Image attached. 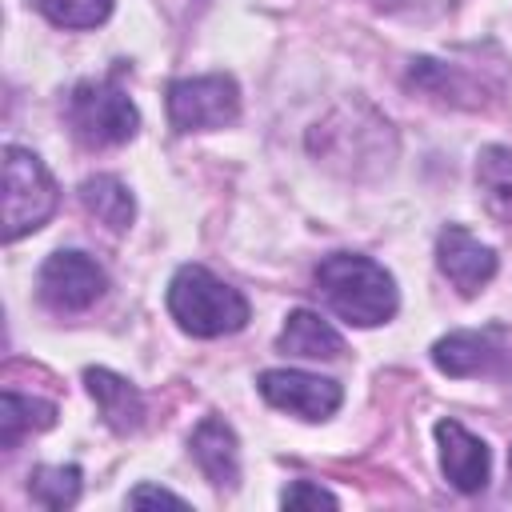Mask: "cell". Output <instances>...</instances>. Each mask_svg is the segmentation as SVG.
<instances>
[{
    "label": "cell",
    "instance_id": "cell-5",
    "mask_svg": "<svg viewBox=\"0 0 512 512\" xmlns=\"http://www.w3.org/2000/svg\"><path fill=\"white\" fill-rule=\"evenodd\" d=\"M240 116V88L232 76H188L168 84V120L176 132L228 128Z\"/></svg>",
    "mask_w": 512,
    "mask_h": 512
},
{
    "label": "cell",
    "instance_id": "cell-8",
    "mask_svg": "<svg viewBox=\"0 0 512 512\" xmlns=\"http://www.w3.org/2000/svg\"><path fill=\"white\" fill-rule=\"evenodd\" d=\"M436 264L460 296H476L496 276V252L460 224H448L436 236Z\"/></svg>",
    "mask_w": 512,
    "mask_h": 512
},
{
    "label": "cell",
    "instance_id": "cell-10",
    "mask_svg": "<svg viewBox=\"0 0 512 512\" xmlns=\"http://www.w3.org/2000/svg\"><path fill=\"white\" fill-rule=\"evenodd\" d=\"M432 364L448 376H496V372H504L508 356L492 336L452 332L432 344Z\"/></svg>",
    "mask_w": 512,
    "mask_h": 512
},
{
    "label": "cell",
    "instance_id": "cell-13",
    "mask_svg": "<svg viewBox=\"0 0 512 512\" xmlns=\"http://www.w3.org/2000/svg\"><path fill=\"white\" fill-rule=\"evenodd\" d=\"M276 348L288 352V356L336 360V356L344 352V340H340V332H336L328 320H320V316L308 312V308H296V312H288L284 332L276 336Z\"/></svg>",
    "mask_w": 512,
    "mask_h": 512
},
{
    "label": "cell",
    "instance_id": "cell-19",
    "mask_svg": "<svg viewBox=\"0 0 512 512\" xmlns=\"http://www.w3.org/2000/svg\"><path fill=\"white\" fill-rule=\"evenodd\" d=\"M280 504L284 508H300V504H324V508H336L340 500L328 492V488H320V484H308V480H296V484H288L284 488V496H280Z\"/></svg>",
    "mask_w": 512,
    "mask_h": 512
},
{
    "label": "cell",
    "instance_id": "cell-2",
    "mask_svg": "<svg viewBox=\"0 0 512 512\" xmlns=\"http://www.w3.org/2000/svg\"><path fill=\"white\" fill-rule=\"evenodd\" d=\"M168 312L184 332L204 336V340L240 332L248 324V300L200 264L176 268L168 284Z\"/></svg>",
    "mask_w": 512,
    "mask_h": 512
},
{
    "label": "cell",
    "instance_id": "cell-20",
    "mask_svg": "<svg viewBox=\"0 0 512 512\" xmlns=\"http://www.w3.org/2000/svg\"><path fill=\"white\" fill-rule=\"evenodd\" d=\"M128 504H132V508H148V504L188 508V500H184V496H176V492H164V488H152V484H140V488H132V492H128Z\"/></svg>",
    "mask_w": 512,
    "mask_h": 512
},
{
    "label": "cell",
    "instance_id": "cell-6",
    "mask_svg": "<svg viewBox=\"0 0 512 512\" xmlns=\"http://www.w3.org/2000/svg\"><path fill=\"white\" fill-rule=\"evenodd\" d=\"M36 288H40V300L52 312H84L104 296L108 276L88 252L60 248L44 260V268L36 276Z\"/></svg>",
    "mask_w": 512,
    "mask_h": 512
},
{
    "label": "cell",
    "instance_id": "cell-18",
    "mask_svg": "<svg viewBox=\"0 0 512 512\" xmlns=\"http://www.w3.org/2000/svg\"><path fill=\"white\" fill-rule=\"evenodd\" d=\"M60 28H96L108 20L112 0H32Z\"/></svg>",
    "mask_w": 512,
    "mask_h": 512
},
{
    "label": "cell",
    "instance_id": "cell-9",
    "mask_svg": "<svg viewBox=\"0 0 512 512\" xmlns=\"http://www.w3.org/2000/svg\"><path fill=\"white\" fill-rule=\"evenodd\" d=\"M436 444H440V468H444V480L456 488V492H480L488 484V468H492V456H488V444L480 436H472L464 424L456 420H440L436 424Z\"/></svg>",
    "mask_w": 512,
    "mask_h": 512
},
{
    "label": "cell",
    "instance_id": "cell-14",
    "mask_svg": "<svg viewBox=\"0 0 512 512\" xmlns=\"http://www.w3.org/2000/svg\"><path fill=\"white\" fill-rule=\"evenodd\" d=\"M476 188L484 208L500 220L512 224V148L504 144H488L476 156Z\"/></svg>",
    "mask_w": 512,
    "mask_h": 512
},
{
    "label": "cell",
    "instance_id": "cell-17",
    "mask_svg": "<svg viewBox=\"0 0 512 512\" xmlns=\"http://www.w3.org/2000/svg\"><path fill=\"white\" fill-rule=\"evenodd\" d=\"M28 496L40 508H68L80 496V468L76 464H44L28 476Z\"/></svg>",
    "mask_w": 512,
    "mask_h": 512
},
{
    "label": "cell",
    "instance_id": "cell-16",
    "mask_svg": "<svg viewBox=\"0 0 512 512\" xmlns=\"http://www.w3.org/2000/svg\"><path fill=\"white\" fill-rule=\"evenodd\" d=\"M80 200H84V208H88L100 224H108L112 232H124V228L132 224V216H136L132 192H128L116 176H88V180L80 184Z\"/></svg>",
    "mask_w": 512,
    "mask_h": 512
},
{
    "label": "cell",
    "instance_id": "cell-11",
    "mask_svg": "<svg viewBox=\"0 0 512 512\" xmlns=\"http://www.w3.org/2000/svg\"><path fill=\"white\" fill-rule=\"evenodd\" d=\"M188 448H192V460L200 464V472L208 476V484L232 488L240 480V444H236V432L220 416H204L196 424Z\"/></svg>",
    "mask_w": 512,
    "mask_h": 512
},
{
    "label": "cell",
    "instance_id": "cell-7",
    "mask_svg": "<svg viewBox=\"0 0 512 512\" xmlns=\"http://www.w3.org/2000/svg\"><path fill=\"white\" fill-rule=\"evenodd\" d=\"M256 388L272 408H284V412H292L300 420H324L344 400L336 380L312 376V372H296V368H268V372H260Z\"/></svg>",
    "mask_w": 512,
    "mask_h": 512
},
{
    "label": "cell",
    "instance_id": "cell-12",
    "mask_svg": "<svg viewBox=\"0 0 512 512\" xmlns=\"http://www.w3.org/2000/svg\"><path fill=\"white\" fill-rule=\"evenodd\" d=\"M84 384H88V392H92V400H96V408H100V416L112 432L128 436L144 424V396L124 376H116L108 368H88Z\"/></svg>",
    "mask_w": 512,
    "mask_h": 512
},
{
    "label": "cell",
    "instance_id": "cell-4",
    "mask_svg": "<svg viewBox=\"0 0 512 512\" xmlns=\"http://www.w3.org/2000/svg\"><path fill=\"white\" fill-rule=\"evenodd\" d=\"M56 212V180L28 148H4V240L36 232Z\"/></svg>",
    "mask_w": 512,
    "mask_h": 512
},
{
    "label": "cell",
    "instance_id": "cell-3",
    "mask_svg": "<svg viewBox=\"0 0 512 512\" xmlns=\"http://www.w3.org/2000/svg\"><path fill=\"white\" fill-rule=\"evenodd\" d=\"M64 120L84 148L128 144L140 128V112L116 80H80L64 100Z\"/></svg>",
    "mask_w": 512,
    "mask_h": 512
},
{
    "label": "cell",
    "instance_id": "cell-1",
    "mask_svg": "<svg viewBox=\"0 0 512 512\" xmlns=\"http://www.w3.org/2000/svg\"><path fill=\"white\" fill-rule=\"evenodd\" d=\"M316 284L336 316H344L356 328H376L396 316V280L368 256L356 252H332L316 268Z\"/></svg>",
    "mask_w": 512,
    "mask_h": 512
},
{
    "label": "cell",
    "instance_id": "cell-21",
    "mask_svg": "<svg viewBox=\"0 0 512 512\" xmlns=\"http://www.w3.org/2000/svg\"><path fill=\"white\" fill-rule=\"evenodd\" d=\"M508 480H512V452H508Z\"/></svg>",
    "mask_w": 512,
    "mask_h": 512
},
{
    "label": "cell",
    "instance_id": "cell-15",
    "mask_svg": "<svg viewBox=\"0 0 512 512\" xmlns=\"http://www.w3.org/2000/svg\"><path fill=\"white\" fill-rule=\"evenodd\" d=\"M56 424V404L36 400V396H20V392H4L0 396V448H16L24 436L44 432Z\"/></svg>",
    "mask_w": 512,
    "mask_h": 512
}]
</instances>
